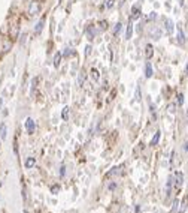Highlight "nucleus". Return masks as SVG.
I'll return each mask as SVG.
<instances>
[{
    "mask_svg": "<svg viewBox=\"0 0 188 213\" xmlns=\"http://www.w3.org/2000/svg\"><path fill=\"white\" fill-rule=\"evenodd\" d=\"M176 212H179V201L178 200L173 201V213H176Z\"/></svg>",
    "mask_w": 188,
    "mask_h": 213,
    "instance_id": "15",
    "label": "nucleus"
},
{
    "mask_svg": "<svg viewBox=\"0 0 188 213\" xmlns=\"http://www.w3.org/2000/svg\"><path fill=\"white\" fill-rule=\"evenodd\" d=\"M160 135H161V134H160V131H158V132H155L154 138L151 140V146H157V144H158V141H160Z\"/></svg>",
    "mask_w": 188,
    "mask_h": 213,
    "instance_id": "11",
    "label": "nucleus"
},
{
    "mask_svg": "<svg viewBox=\"0 0 188 213\" xmlns=\"http://www.w3.org/2000/svg\"><path fill=\"white\" fill-rule=\"evenodd\" d=\"M132 35H133V26H132V23H128V26H127V32H125V38L130 39Z\"/></svg>",
    "mask_w": 188,
    "mask_h": 213,
    "instance_id": "10",
    "label": "nucleus"
},
{
    "mask_svg": "<svg viewBox=\"0 0 188 213\" xmlns=\"http://www.w3.org/2000/svg\"><path fill=\"white\" fill-rule=\"evenodd\" d=\"M90 74H91V78H93L94 81H99V80H100V74H99V71H97V69H94V68H93Z\"/></svg>",
    "mask_w": 188,
    "mask_h": 213,
    "instance_id": "9",
    "label": "nucleus"
},
{
    "mask_svg": "<svg viewBox=\"0 0 188 213\" xmlns=\"http://www.w3.org/2000/svg\"><path fill=\"white\" fill-rule=\"evenodd\" d=\"M178 41H179V44H181V45L185 42V35H184V32H182V29H181V27H178Z\"/></svg>",
    "mask_w": 188,
    "mask_h": 213,
    "instance_id": "7",
    "label": "nucleus"
},
{
    "mask_svg": "<svg viewBox=\"0 0 188 213\" xmlns=\"http://www.w3.org/2000/svg\"><path fill=\"white\" fill-rule=\"evenodd\" d=\"M185 149H187V150H188V143H187V144H185Z\"/></svg>",
    "mask_w": 188,
    "mask_h": 213,
    "instance_id": "24",
    "label": "nucleus"
},
{
    "mask_svg": "<svg viewBox=\"0 0 188 213\" xmlns=\"http://www.w3.org/2000/svg\"><path fill=\"white\" fill-rule=\"evenodd\" d=\"M136 99L137 101H140V89H139V87L136 89Z\"/></svg>",
    "mask_w": 188,
    "mask_h": 213,
    "instance_id": "18",
    "label": "nucleus"
},
{
    "mask_svg": "<svg viewBox=\"0 0 188 213\" xmlns=\"http://www.w3.org/2000/svg\"><path fill=\"white\" fill-rule=\"evenodd\" d=\"M178 104H179V105H182V104H184V95H182V93H179V95H178Z\"/></svg>",
    "mask_w": 188,
    "mask_h": 213,
    "instance_id": "16",
    "label": "nucleus"
},
{
    "mask_svg": "<svg viewBox=\"0 0 188 213\" xmlns=\"http://www.w3.org/2000/svg\"><path fill=\"white\" fill-rule=\"evenodd\" d=\"M187 72H188V65H187Z\"/></svg>",
    "mask_w": 188,
    "mask_h": 213,
    "instance_id": "25",
    "label": "nucleus"
},
{
    "mask_svg": "<svg viewBox=\"0 0 188 213\" xmlns=\"http://www.w3.org/2000/svg\"><path fill=\"white\" fill-rule=\"evenodd\" d=\"M187 204H188V198H184V201H182V206H181V209H179V212H185L187 210Z\"/></svg>",
    "mask_w": 188,
    "mask_h": 213,
    "instance_id": "14",
    "label": "nucleus"
},
{
    "mask_svg": "<svg viewBox=\"0 0 188 213\" xmlns=\"http://www.w3.org/2000/svg\"><path fill=\"white\" fill-rule=\"evenodd\" d=\"M60 62H61V54L57 53V54H55V57H54V66H55V68H58Z\"/></svg>",
    "mask_w": 188,
    "mask_h": 213,
    "instance_id": "12",
    "label": "nucleus"
},
{
    "mask_svg": "<svg viewBox=\"0 0 188 213\" xmlns=\"http://www.w3.org/2000/svg\"><path fill=\"white\" fill-rule=\"evenodd\" d=\"M39 11H40V2L33 0V2L30 3L29 9H27V14H29V17H34V15H36Z\"/></svg>",
    "mask_w": 188,
    "mask_h": 213,
    "instance_id": "1",
    "label": "nucleus"
},
{
    "mask_svg": "<svg viewBox=\"0 0 188 213\" xmlns=\"http://www.w3.org/2000/svg\"><path fill=\"white\" fill-rule=\"evenodd\" d=\"M52 192L55 194V192H58V186H52V189H51Z\"/></svg>",
    "mask_w": 188,
    "mask_h": 213,
    "instance_id": "21",
    "label": "nucleus"
},
{
    "mask_svg": "<svg viewBox=\"0 0 188 213\" xmlns=\"http://www.w3.org/2000/svg\"><path fill=\"white\" fill-rule=\"evenodd\" d=\"M26 129H27V132L32 135L34 134V129H36V125H34V120L32 117H27L26 119Z\"/></svg>",
    "mask_w": 188,
    "mask_h": 213,
    "instance_id": "2",
    "label": "nucleus"
},
{
    "mask_svg": "<svg viewBox=\"0 0 188 213\" xmlns=\"http://www.w3.org/2000/svg\"><path fill=\"white\" fill-rule=\"evenodd\" d=\"M2 137H3V138L6 137V134H5V125H2Z\"/></svg>",
    "mask_w": 188,
    "mask_h": 213,
    "instance_id": "20",
    "label": "nucleus"
},
{
    "mask_svg": "<svg viewBox=\"0 0 188 213\" xmlns=\"http://www.w3.org/2000/svg\"><path fill=\"white\" fill-rule=\"evenodd\" d=\"M34 165H36V159H34V158H27V159H26V162H24V167H26L27 170L33 168Z\"/></svg>",
    "mask_w": 188,
    "mask_h": 213,
    "instance_id": "5",
    "label": "nucleus"
},
{
    "mask_svg": "<svg viewBox=\"0 0 188 213\" xmlns=\"http://www.w3.org/2000/svg\"><path fill=\"white\" fill-rule=\"evenodd\" d=\"M43 26H45V17H42L40 20H39V23L36 24V29H34V35H40V32H42Z\"/></svg>",
    "mask_w": 188,
    "mask_h": 213,
    "instance_id": "3",
    "label": "nucleus"
},
{
    "mask_svg": "<svg viewBox=\"0 0 188 213\" xmlns=\"http://www.w3.org/2000/svg\"><path fill=\"white\" fill-rule=\"evenodd\" d=\"M182 182H184L182 173H176V174H175V186H176V188H181V186H182Z\"/></svg>",
    "mask_w": 188,
    "mask_h": 213,
    "instance_id": "4",
    "label": "nucleus"
},
{
    "mask_svg": "<svg viewBox=\"0 0 188 213\" xmlns=\"http://www.w3.org/2000/svg\"><path fill=\"white\" fill-rule=\"evenodd\" d=\"M120 30H121V24L118 23V24H117V27H115V33H118Z\"/></svg>",
    "mask_w": 188,
    "mask_h": 213,
    "instance_id": "19",
    "label": "nucleus"
},
{
    "mask_svg": "<svg viewBox=\"0 0 188 213\" xmlns=\"http://www.w3.org/2000/svg\"><path fill=\"white\" fill-rule=\"evenodd\" d=\"M179 5H184V0H179Z\"/></svg>",
    "mask_w": 188,
    "mask_h": 213,
    "instance_id": "23",
    "label": "nucleus"
},
{
    "mask_svg": "<svg viewBox=\"0 0 188 213\" xmlns=\"http://www.w3.org/2000/svg\"><path fill=\"white\" fill-rule=\"evenodd\" d=\"M145 75H146V78H151V77H152V68H151V63H149V62H148L146 66H145Z\"/></svg>",
    "mask_w": 188,
    "mask_h": 213,
    "instance_id": "8",
    "label": "nucleus"
},
{
    "mask_svg": "<svg viewBox=\"0 0 188 213\" xmlns=\"http://www.w3.org/2000/svg\"><path fill=\"white\" fill-rule=\"evenodd\" d=\"M67 117H69V108L66 106L64 111H63V119H67Z\"/></svg>",
    "mask_w": 188,
    "mask_h": 213,
    "instance_id": "17",
    "label": "nucleus"
},
{
    "mask_svg": "<svg viewBox=\"0 0 188 213\" xmlns=\"http://www.w3.org/2000/svg\"><path fill=\"white\" fill-rule=\"evenodd\" d=\"M145 57H146V59H151V57H152V47H151V45H146Z\"/></svg>",
    "mask_w": 188,
    "mask_h": 213,
    "instance_id": "13",
    "label": "nucleus"
},
{
    "mask_svg": "<svg viewBox=\"0 0 188 213\" xmlns=\"http://www.w3.org/2000/svg\"><path fill=\"white\" fill-rule=\"evenodd\" d=\"M155 17H157V14H155V12H152V14L149 15V18H151V20H152V18H155Z\"/></svg>",
    "mask_w": 188,
    "mask_h": 213,
    "instance_id": "22",
    "label": "nucleus"
},
{
    "mask_svg": "<svg viewBox=\"0 0 188 213\" xmlns=\"http://www.w3.org/2000/svg\"><path fill=\"white\" fill-rule=\"evenodd\" d=\"M164 24H166V30H167V33L170 35L172 32H173V21L169 20V18H164Z\"/></svg>",
    "mask_w": 188,
    "mask_h": 213,
    "instance_id": "6",
    "label": "nucleus"
}]
</instances>
